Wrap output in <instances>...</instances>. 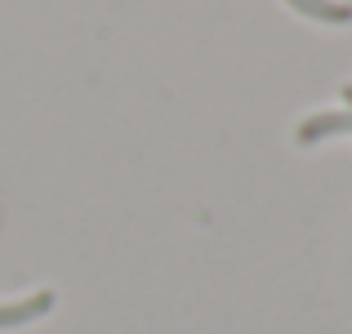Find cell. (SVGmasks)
<instances>
[{
  "instance_id": "obj_1",
  "label": "cell",
  "mask_w": 352,
  "mask_h": 334,
  "mask_svg": "<svg viewBox=\"0 0 352 334\" xmlns=\"http://www.w3.org/2000/svg\"><path fill=\"white\" fill-rule=\"evenodd\" d=\"M54 303H58V294H54V290H36V294H27V299H18V303H0V330L32 326V321L50 317Z\"/></svg>"
},
{
  "instance_id": "obj_2",
  "label": "cell",
  "mask_w": 352,
  "mask_h": 334,
  "mask_svg": "<svg viewBox=\"0 0 352 334\" xmlns=\"http://www.w3.org/2000/svg\"><path fill=\"white\" fill-rule=\"evenodd\" d=\"M330 134H352V111H317V116H308L299 125V143L308 147V143H321V138H330Z\"/></svg>"
},
{
  "instance_id": "obj_3",
  "label": "cell",
  "mask_w": 352,
  "mask_h": 334,
  "mask_svg": "<svg viewBox=\"0 0 352 334\" xmlns=\"http://www.w3.org/2000/svg\"><path fill=\"white\" fill-rule=\"evenodd\" d=\"M290 9H299L303 18H317V23H335V27L352 23L348 0H290Z\"/></svg>"
},
{
  "instance_id": "obj_4",
  "label": "cell",
  "mask_w": 352,
  "mask_h": 334,
  "mask_svg": "<svg viewBox=\"0 0 352 334\" xmlns=\"http://www.w3.org/2000/svg\"><path fill=\"white\" fill-rule=\"evenodd\" d=\"M344 98H348V103H352V85H344Z\"/></svg>"
},
{
  "instance_id": "obj_5",
  "label": "cell",
  "mask_w": 352,
  "mask_h": 334,
  "mask_svg": "<svg viewBox=\"0 0 352 334\" xmlns=\"http://www.w3.org/2000/svg\"><path fill=\"white\" fill-rule=\"evenodd\" d=\"M348 5H352V0H348Z\"/></svg>"
}]
</instances>
